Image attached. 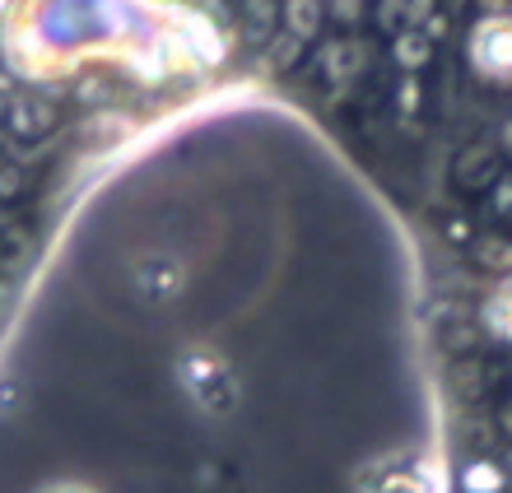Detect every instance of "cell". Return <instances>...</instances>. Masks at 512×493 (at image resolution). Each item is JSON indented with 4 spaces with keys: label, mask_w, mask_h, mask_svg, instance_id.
Listing matches in <instances>:
<instances>
[{
    "label": "cell",
    "mask_w": 512,
    "mask_h": 493,
    "mask_svg": "<svg viewBox=\"0 0 512 493\" xmlns=\"http://www.w3.org/2000/svg\"><path fill=\"white\" fill-rule=\"evenodd\" d=\"M75 112L47 75L0 52V312L28 275L66 187Z\"/></svg>",
    "instance_id": "6da1fadb"
}]
</instances>
